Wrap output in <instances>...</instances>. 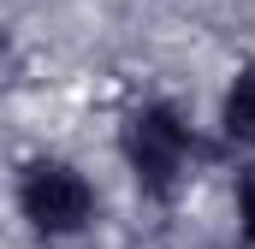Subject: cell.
Wrapping results in <instances>:
<instances>
[{"instance_id":"7a4b0ae2","label":"cell","mask_w":255,"mask_h":249,"mask_svg":"<svg viewBox=\"0 0 255 249\" xmlns=\"http://www.w3.org/2000/svg\"><path fill=\"white\" fill-rule=\"evenodd\" d=\"M18 214L30 220L36 238H77V232L95 226L101 196H95L83 166H71L60 154H36L18 172Z\"/></svg>"},{"instance_id":"277c9868","label":"cell","mask_w":255,"mask_h":249,"mask_svg":"<svg viewBox=\"0 0 255 249\" xmlns=\"http://www.w3.org/2000/svg\"><path fill=\"white\" fill-rule=\"evenodd\" d=\"M238 232H244V244L255 249V166L238 172Z\"/></svg>"},{"instance_id":"3957f363","label":"cell","mask_w":255,"mask_h":249,"mask_svg":"<svg viewBox=\"0 0 255 249\" xmlns=\"http://www.w3.org/2000/svg\"><path fill=\"white\" fill-rule=\"evenodd\" d=\"M220 130H226L238 148L255 154V71H238V77L226 83V95H220Z\"/></svg>"},{"instance_id":"6da1fadb","label":"cell","mask_w":255,"mask_h":249,"mask_svg":"<svg viewBox=\"0 0 255 249\" xmlns=\"http://www.w3.org/2000/svg\"><path fill=\"white\" fill-rule=\"evenodd\" d=\"M119 148H125V166L136 190L148 196V202H172L178 190L190 184V166H196V130L184 124L178 107H166V101H148V107H136L119 130Z\"/></svg>"}]
</instances>
